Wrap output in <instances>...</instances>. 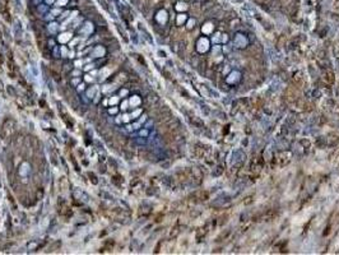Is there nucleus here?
I'll return each instance as SVG.
<instances>
[{
  "mask_svg": "<svg viewBox=\"0 0 339 255\" xmlns=\"http://www.w3.org/2000/svg\"><path fill=\"white\" fill-rule=\"evenodd\" d=\"M92 32H93V24H92L91 22L84 23V26L81 28V33L84 35V36H88V35H91Z\"/></svg>",
  "mask_w": 339,
  "mask_h": 255,
  "instance_id": "nucleus-1",
  "label": "nucleus"
},
{
  "mask_svg": "<svg viewBox=\"0 0 339 255\" xmlns=\"http://www.w3.org/2000/svg\"><path fill=\"white\" fill-rule=\"evenodd\" d=\"M93 55L94 57H100V56H103L105 55V49L103 47H101V46H98V47H96L94 49V51H93Z\"/></svg>",
  "mask_w": 339,
  "mask_h": 255,
  "instance_id": "nucleus-2",
  "label": "nucleus"
},
{
  "mask_svg": "<svg viewBox=\"0 0 339 255\" xmlns=\"http://www.w3.org/2000/svg\"><path fill=\"white\" fill-rule=\"evenodd\" d=\"M72 38V33H69V32H66V33H63L59 36V41L60 42H68V41Z\"/></svg>",
  "mask_w": 339,
  "mask_h": 255,
  "instance_id": "nucleus-3",
  "label": "nucleus"
},
{
  "mask_svg": "<svg viewBox=\"0 0 339 255\" xmlns=\"http://www.w3.org/2000/svg\"><path fill=\"white\" fill-rule=\"evenodd\" d=\"M47 28H49L50 33H56L57 30H59V24H57V23H50Z\"/></svg>",
  "mask_w": 339,
  "mask_h": 255,
  "instance_id": "nucleus-4",
  "label": "nucleus"
},
{
  "mask_svg": "<svg viewBox=\"0 0 339 255\" xmlns=\"http://www.w3.org/2000/svg\"><path fill=\"white\" fill-rule=\"evenodd\" d=\"M28 171H30V164H28V163H23V164H22L21 175H22V176H25V175H27Z\"/></svg>",
  "mask_w": 339,
  "mask_h": 255,
  "instance_id": "nucleus-5",
  "label": "nucleus"
},
{
  "mask_svg": "<svg viewBox=\"0 0 339 255\" xmlns=\"http://www.w3.org/2000/svg\"><path fill=\"white\" fill-rule=\"evenodd\" d=\"M139 102H140V100H139L138 96H133L132 100H130V105H132V106H136Z\"/></svg>",
  "mask_w": 339,
  "mask_h": 255,
  "instance_id": "nucleus-6",
  "label": "nucleus"
},
{
  "mask_svg": "<svg viewBox=\"0 0 339 255\" xmlns=\"http://www.w3.org/2000/svg\"><path fill=\"white\" fill-rule=\"evenodd\" d=\"M108 73H110V70H108V69H102V72L100 73V79H105V78H106L105 75H107Z\"/></svg>",
  "mask_w": 339,
  "mask_h": 255,
  "instance_id": "nucleus-7",
  "label": "nucleus"
},
{
  "mask_svg": "<svg viewBox=\"0 0 339 255\" xmlns=\"http://www.w3.org/2000/svg\"><path fill=\"white\" fill-rule=\"evenodd\" d=\"M96 91H97V88H96V87H93V88L89 89V91L87 92V96H88V97H93L94 93H96Z\"/></svg>",
  "mask_w": 339,
  "mask_h": 255,
  "instance_id": "nucleus-8",
  "label": "nucleus"
},
{
  "mask_svg": "<svg viewBox=\"0 0 339 255\" xmlns=\"http://www.w3.org/2000/svg\"><path fill=\"white\" fill-rule=\"evenodd\" d=\"M66 3H68V0H57L56 6H64V5H66Z\"/></svg>",
  "mask_w": 339,
  "mask_h": 255,
  "instance_id": "nucleus-9",
  "label": "nucleus"
},
{
  "mask_svg": "<svg viewBox=\"0 0 339 255\" xmlns=\"http://www.w3.org/2000/svg\"><path fill=\"white\" fill-rule=\"evenodd\" d=\"M31 69H32V72H33L34 77H38V70H37V66H36V65H32V66H31Z\"/></svg>",
  "mask_w": 339,
  "mask_h": 255,
  "instance_id": "nucleus-10",
  "label": "nucleus"
},
{
  "mask_svg": "<svg viewBox=\"0 0 339 255\" xmlns=\"http://www.w3.org/2000/svg\"><path fill=\"white\" fill-rule=\"evenodd\" d=\"M116 102H117V97H112V98H110V103H111V105H115Z\"/></svg>",
  "mask_w": 339,
  "mask_h": 255,
  "instance_id": "nucleus-11",
  "label": "nucleus"
},
{
  "mask_svg": "<svg viewBox=\"0 0 339 255\" xmlns=\"http://www.w3.org/2000/svg\"><path fill=\"white\" fill-rule=\"evenodd\" d=\"M38 9H40V12H46L47 8L45 5H40V6H38Z\"/></svg>",
  "mask_w": 339,
  "mask_h": 255,
  "instance_id": "nucleus-12",
  "label": "nucleus"
},
{
  "mask_svg": "<svg viewBox=\"0 0 339 255\" xmlns=\"http://www.w3.org/2000/svg\"><path fill=\"white\" fill-rule=\"evenodd\" d=\"M123 121H125V122L129 121V115H124L123 116Z\"/></svg>",
  "mask_w": 339,
  "mask_h": 255,
  "instance_id": "nucleus-13",
  "label": "nucleus"
},
{
  "mask_svg": "<svg viewBox=\"0 0 339 255\" xmlns=\"http://www.w3.org/2000/svg\"><path fill=\"white\" fill-rule=\"evenodd\" d=\"M116 108H110V114H116Z\"/></svg>",
  "mask_w": 339,
  "mask_h": 255,
  "instance_id": "nucleus-14",
  "label": "nucleus"
},
{
  "mask_svg": "<svg viewBox=\"0 0 339 255\" xmlns=\"http://www.w3.org/2000/svg\"><path fill=\"white\" fill-rule=\"evenodd\" d=\"M126 93H127V91H125V89H123V91L120 92V95H121V96H125Z\"/></svg>",
  "mask_w": 339,
  "mask_h": 255,
  "instance_id": "nucleus-15",
  "label": "nucleus"
},
{
  "mask_svg": "<svg viewBox=\"0 0 339 255\" xmlns=\"http://www.w3.org/2000/svg\"><path fill=\"white\" fill-rule=\"evenodd\" d=\"M126 106H127V102H124V103H123V107H121V108L125 110V108H126Z\"/></svg>",
  "mask_w": 339,
  "mask_h": 255,
  "instance_id": "nucleus-16",
  "label": "nucleus"
},
{
  "mask_svg": "<svg viewBox=\"0 0 339 255\" xmlns=\"http://www.w3.org/2000/svg\"><path fill=\"white\" fill-rule=\"evenodd\" d=\"M59 13H60V12L56 9V10H54V12H52V14H54V15H56V14H59Z\"/></svg>",
  "mask_w": 339,
  "mask_h": 255,
  "instance_id": "nucleus-17",
  "label": "nucleus"
},
{
  "mask_svg": "<svg viewBox=\"0 0 339 255\" xmlns=\"http://www.w3.org/2000/svg\"><path fill=\"white\" fill-rule=\"evenodd\" d=\"M54 1H55V0H46L47 4H51V3H54Z\"/></svg>",
  "mask_w": 339,
  "mask_h": 255,
  "instance_id": "nucleus-18",
  "label": "nucleus"
},
{
  "mask_svg": "<svg viewBox=\"0 0 339 255\" xmlns=\"http://www.w3.org/2000/svg\"><path fill=\"white\" fill-rule=\"evenodd\" d=\"M83 87H84V86H83V84H81V86L78 87V89H79V91H82V89H83Z\"/></svg>",
  "mask_w": 339,
  "mask_h": 255,
  "instance_id": "nucleus-19",
  "label": "nucleus"
},
{
  "mask_svg": "<svg viewBox=\"0 0 339 255\" xmlns=\"http://www.w3.org/2000/svg\"><path fill=\"white\" fill-rule=\"evenodd\" d=\"M139 112H140V111H135V112H134V114H133V116H136V115H139Z\"/></svg>",
  "mask_w": 339,
  "mask_h": 255,
  "instance_id": "nucleus-20",
  "label": "nucleus"
},
{
  "mask_svg": "<svg viewBox=\"0 0 339 255\" xmlns=\"http://www.w3.org/2000/svg\"><path fill=\"white\" fill-rule=\"evenodd\" d=\"M85 80H88V82H89V80H92V78H91V77H89V75H87V78H85Z\"/></svg>",
  "mask_w": 339,
  "mask_h": 255,
  "instance_id": "nucleus-21",
  "label": "nucleus"
},
{
  "mask_svg": "<svg viewBox=\"0 0 339 255\" xmlns=\"http://www.w3.org/2000/svg\"><path fill=\"white\" fill-rule=\"evenodd\" d=\"M40 1H41V0H34V3H36V4H38Z\"/></svg>",
  "mask_w": 339,
  "mask_h": 255,
  "instance_id": "nucleus-22",
  "label": "nucleus"
}]
</instances>
